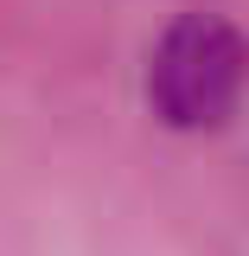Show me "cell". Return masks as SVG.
<instances>
[{
	"instance_id": "obj_1",
	"label": "cell",
	"mask_w": 249,
	"mask_h": 256,
	"mask_svg": "<svg viewBox=\"0 0 249 256\" xmlns=\"http://www.w3.org/2000/svg\"><path fill=\"white\" fill-rule=\"evenodd\" d=\"M249 77V45L224 13H179L147 58V102L173 128H211L230 116Z\"/></svg>"
}]
</instances>
